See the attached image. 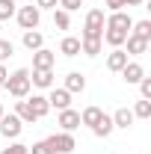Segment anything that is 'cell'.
<instances>
[{
    "label": "cell",
    "mask_w": 151,
    "mask_h": 154,
    "mask_svg": "<svg viewBox=\"0 0 151 154\" xmlns=\"http://www.w3.org/2000/svg\"><path fill=\"white\" fill-rule=\"evenodd\" d=\"M30 68H18V71H12V74L6 77V83H3V89L9 92L12 98H27L30 95Z\"/></svg>",
    "instance_id": "obj_1"
},
{
    "label": "cell",
    "mask_w": 151,
    "mask_h": 154,
    "mask_svg": "<svg viewBox=\"0 0 151 154\" xmlns=\"http://www.w3.org/2000/svg\"><path fill=\"white\" fill-rule=\"evenodd\" d=\"M104 24H107V18H104V9H92V12L86 15L83 36H80V38H101V36H104Z\"/></svg>",
    "instance_id": "obj_2"
},
{
    "label": "cell",
    "mask_w": 151,
    "mask_h": 154,
    "mask_svg": "<svg viewBox=\"0 0 151 154\" xmlns=\"http://www.w3.org/2000/svg\"><path fill=\"white\" fill-rule=\"evenodd\" d=\"M15 18H18L21 30H39V21H42V9H39V6H21L18 12H15Z\"/></svg>",
    "instance_id": "obj_3"
},
{
    "label": "cell",
    "mask_w": 151,
    "mask_h": 154,
    "mask_svg": "<svg viewBox=\"0 0 151 154\" xmlns=\"http://www.w3.org/2000/svg\"><path fill=\"white\" fill-rule=\"evenodd\" d=\"M48 145H51V151H54V154H71V151L77 148L74 136L68 134V131H62V134H54V136H48Z\"/></svg>",
    "instance_id": "obj_4"
},
{
    "label": "cell",
    "mask_w": 151,
    "mask_h": 154,
    "mask_svg": "<svg viewBox=\"0 0 151 154\" xmlns=\"http://www.w3.org/2000/svg\"><path fill=\"white\" fill-rule=\"evenodd\" d=\"M21 131H24V122H21L15 113H12V116H6V113L0 116V134L6 136V139H18Z\"/></svg>",
    "instance_id": "obj_5"
},
{
    "label": "cell",
    "mask_w": 151,
    "mask_h": 154,
    "mask_svg": "<svg viewBox=\"0 0 151 154\" xmlns=\"http://www.w3.org/2000/svg\"><path fill=\"white\" fill-rule=\"evenodd\" d=\"M133 27V18L122 9V12H110V18H107V24H104V30H122V33H131Z\"/></svg>",
    "instance_id": "obj_6"
},
{
    "label": "cell",
    "mask_w": 151,
    "mask_h": 154,
    "mask_svg": "<svg viewBox=\"0 0 151 154\" xmlns=\"http://www.w3.org/2000/svg\"><path fill=\"white\" fill-rule=\"evenodd\" d=\"M30 83L39 89H51L54 86V68H33L30 71Z\"/></svg>",
    "instance_id": "obj_7"
},
{
    "label": "cell",
    "mask_w": 151,
    "mask_h": 154,
    "mask_svg": "<svg viewBox=\"0 0 151 154\" xmlns=\"http://www.w3.org/2000/svg\"><path fill=\"white\" fill-rule=\"evenodd\" d=\"M57 125L62 128V131H68V134H71V131H77V128H80V113H77V110H71V107H68V110H59Z\"/></svg>",
    "instance_id": "obj_8"
},
{
    "label": "cell",
    "mask_w": 151,
    "mask_h": 154,
    "mask_svg": "<svg viewBox=\"0 0 151 154\" xmlns=\"http://www.w3.org/2000/svg\"><path fill=\"white\" fill-rule=\"evenodd\" d=\"M57 65V54L48 51V48H39L33 51V68H54Z\"/></svg>",
    "instance_id": "obj_9"
},
{
    "label": "cell",
    "mask_w": 151,
    "mask_h": 154,
    "mask_svg": "<svg viewBox=\"0 0 151 154\" xmlns=\"http://www.w3.org/2000/svg\"><path fill=\"white\" fill-rule=\"evenodd\" d=\"M48 104H51V107H57V110H68V107H71V92H65V89H57V86H51Z\"/></svg>",
    "instance_id": "obj_10"
},
{
    "label": "cell",
    "mask_w": 151,
    "mask_h": 154,
    "mask_svg": "<svg viewBox=\"0 0 151 154\" xmlns=\"http://www.w3.org/2000/svg\"><path fill=\"white\" fill-rule=\"evenodd\" d=\"M128 62H131V59H128V54H125L122 48H113V51L107 54V68H110V71H122Z\"/></svg>",
    "instance_id": "obj_11"
},
{
    "label": "cell",
    "mask_w": 151,
    "mask_h": 154,
    "mask_svg": "<svg viewBox=\"0 0 151 154\" xmlns=\"http://www.w3.org/2000/svg\"><path fill=\"white\" fill-rule=\"evenodd\" d=\"M119 74L125 77V83H139V80L145 77V68H142L139 62H128V65H125Z\"/></svg>",
    "instance_id": "obj_12"
},
{
    "label": "cell",
    "mask_w": 151,
    "mask_h": 154,
    "mask_svg": "<svg viewBox=\"0 0 151 154\" xmlns=\"http://www.w3.org/2000/svg\"><path fill=\"white\" fill-rule=\"evenodd\" d=\"M62 89H65V92H71V95H74V92H83V89H86V77L80 74V71L65 74V86H62Z\"/></svg>",
    "instance_id": "obj_13"
},
{
    "label": "cell",
    "mask_w": 151,
    "mask_h": 154,
    "mask_svg": "<svg viewBox=\"0 0 151 154\" xmlns=\"http://www.w3.org/2000/svg\"><path fill=\"white\" fill-rule=\"evenodd\" d=\"M24 48L27 51H39V48H45V36L39 33V30H24Z\"/></svg>",
    "instance_id": "obj_14"
},
{
    "label": "cell",
    "mask_w": 151,
    "mask_h": 154,
    "mask_svg": "<svg viewBox=\"0 0 151 154\" xmlns=\"http://www.w3.org/2000/svg\"><path fill=\"white\" fill-rule=\"evenodd\" d=\"M15 116H18V119L24 122V125H33V122H36V113L30 110L27 98H18V101H15Z\"/></svg>",
    "instance_id": "obj_15"
},
{
    "label": "cell",
    "mask_w": 151,
    "mask_h": 154,
    "mask_svg": "<svg viewBox=\"0 0 151 154\" xmlns=\"http://www.w3.org/2000/svg\"><path fill=\"white\" fill-rule=\"evenodd\" d=\"M110 119H113V128H122V131H128V128L133 125V113L128 110V107H122V110H116V113L110 116Z\"/></svg>",
    "instance_id": "obj_16"
},
{
    "label": "cell",
    "mask_w": 151,
    "mask_h": 154,
    "mask_svg": "<svg viewBox=\"0 0 151 154\" xmlns=\"http://www.w3.org/2000/svg\"><path fill=\"white\" fill-rule=\"evenodd\" d=\"M113 131H116V128H113V119H110L107 113L98 119V125H92V134H95V136H101V139H107Z\"/></svg>",
    "instance_id": "obj_17"
},
{
    "label": "cell",
    "mask_w": 151,
    "mask_h": 154,
    "mask_svg": "<svg viewBox=\"0 0 151 154\" xmlns=\"http://www.w3.org/2000/svg\"><path fill=\"white\" fill-rule=\"evenodd\" d=\"M59 54H62V57H77V54H80V38L77 36H65L59 42Z\"/></svg>",
    "instance_id": "obj_18"
},
{
    "label": "cell",
    "mask_w": 151,
    "mask_h": 154,
    "mask_svg": "<svg viewBox=\"0 0 151 154\" xmlns=\"http://www.w3.org/2000/svg\"><path fill=\"white\" fill-rule=\"evenodd\" d=\"M131 36L142 38V42H151V21H148V18H142V21H133V27H131Z\"/></svg>",
    "instance_id": "obj_19"
},
{
    "label": "cell",
    "mask_w": 151,
    "mask_h": 154,
    "mask_svg": "<svg viewBox=\"0 0 151 154\" xmlns=\"http://www.w3.org/2000/svg\"><path fill=\"white\" fill-rule=\"evenodd\" d=\"M125 45H128V57H139V54H145L148 51V42H142V38H136V36H128L125 38Z\"/></svg>",
    "instance_id": "obj_20"
},
{
    "label": "cell",
    "mask_w": 151,
    "mask_h": 154,
    "mask_svg": "<svg viewBox=\"0 0 151 154\" xmlns=\"http://www.w3.org/2000/svg\"><path fill=\"white\" fill-rule=\"evenodd\" d=\"M128 36H131V33H122V30H104V36H101V42H107L110 48H122Z\"/></svg>",
    "instance_id": "obj_21"
},
{
    "label": "cell",
    "mask_w": 151,
    "mask_h": 154,
    "mask_svg": "<svg viewBox=\"0 0 151 154\" xmlns=\"http://www.w3.org/2000/svg\"><path fill=\"white\" fill-rule=\"evenodd\" d=\"M27 104H30V110L36 113V119L48 116V110H51V104H48V98H45V95H33L30 101H27Z\"/></svg>",
    "instance_id": "obj_22"
},
{
    "label": "cell",
    "mask_w": 151,
    "mask_h": 154,
    "mask_svg": "<svg viewBox=\"0 0 151 154\" xmlns=\"http://www.w3.org/2000/svg\"><path fill=\"white\" fill-rule=\"evenodd\" d=\"M101 48H104L101 38H80V54H86V57H98Z\"/></svg>",
    "instance_id": "obj_23"
},
{
    "label": "cell",
    "mask_w": 151,
    "mask_h": 154,
    "mask_svg": "<svg viewBox=\"0 0 151 154\" xmlns=\"http://www.w3.org/2000/svg\"><path fill=\"white\" fill-rule=\"evenodd\" d=\"M101 116H104L101 107H86V110L80 113V125H89V128H92V125H98V119H101Z\"/></svg>",
    "instance_id": "obj_24"
},
{
    "label": "cell",
    "mask_w": 151,
    "mask_h": 154,
    "mask_svg": "<svg viewBox=\"0 0 151 154\" xmlns=\"http://www.w3.org/2000/svg\"><path fill=\"white\" fill-rule=\"evenodd\" d=\"M54 27H57V30H68V27H71V15H68L65 9H54Z\"/></svg>",
    "instance_id": "obj_25"
},
{
    "label": "cell",
    "mask_w": 151,
    "mask_h": 154,
    "mask_svg": "<svg viewBox=\"0 0 151 154\" xmlns=\"http://www.w3.org/2000/svg\"><path fill=\"white\" fill-rule=\"evenodd\" d=\"M131 113H133V119H151V101L139 98V101H136V107H133Z\"/></svg>",
    "instance_id": "obj_26"
},
{
    "label": "cell",
    "mask_w": 151,
    "mask_h": 154,
    "mask_svg": "<svg viewBox=\"0 0 151 154\" xmlns=\"http://www.w3.org/2000/svg\"><path fill=\"white\" fill-rule=\"evenodd\" d=\"M15 12H18L15 0H0V21H9V18H15Z\"/></svg>",
    "instance_id": "obj_27"
},
{
    "label": "cell",
    "mask_w": 151,
    "mask_h": 154,
    "mask_svg": "<svg viewBox=\"0 0 151 154\" xmlns=\"http://www.w3.org/2000/svg\"><path fill=\"white\" fill-rule=\"evenodd\" d=\"M12 54H15V45H12L9 38H0V62H3V59H9Z\"/></svg>",
    "instance_id": "obj_28"
},
{
    "label": "cell",
    "mask_w": 151,
    "mask_h": 154,
    "mask_svg": "<svg viewBox=\"0 0 151 154\" xmlns=\"http://www.w3.org/2000/svg\"><path fill=\"white\" fill-rule=\"evenodd\" d=\"M0 154H30V145H24V142H12L9 148H3Z\"/></svg>",
    "instance_id": "obj_29"
},
{
    "label": "cell",
    "mask_w": 151,
    "mask_h": 154,
    "mask_svg": "<svg viewBox=\"0 0 151 154\" xmlns=\"http://www.w3.org/2000/svg\"><path fill=\"white\" fill-rule=\"evenodd\" d=\"M139 95L145 98V101H151V77H142L139 80Z\"/></svg>",
    "instance_id": "obj_30"
},
{
    "label": "cell",
    "mask_w": 151,
    "mask_h": 154,
    "mask_svg": "<svg viewBox=\"0 0 151 154\" xmlns=\"http://www.w3.org/2000/svg\"><path fill=\"white\" fill-rule=\"evenodd\" d=\"M30 151H33V154H54V151H51V145H48V139L33 142V145H30Z\"/></svg>",
    "instance_id": "obj_31"
},
{
    "label": "cell",
    "mask_w": 151,
    "mask_h": 154,
    "mask_svg": "<svg viewBox=\"0 0 151 154\" xmlns=\"http://www.w3.org/2000/svg\"><path fill=\"white\" fill-rule=\"evenodd\" d=\"M80 3H83V0H59V9H65V12H74V9H80Z\"/></svg>",
    "instance_id": "obj_32"
},
{
    "label": "cell",
    "mask_w": 151,
    "mask_h": 154,
    "mask_svg": "<svg viewBox=\"0 0 151 154\" xmlns=\"http://www.w3.org/2000/svg\"><path fill=\"white\" fill-rule=\"evenodd\" d=\"M107 9L110 12H122L125 9V0H107Z\"/></svg>",
    "instance_id": "obj_33"
},
{
    "label": "cell",
    "mask_w": 151,
    "mask_h": 154,
    "mask_svg": "<svg viewBox=\"0 0 151 154\" xmlns=\"http://www.w3.org/2000/svg\"><path fill=\"white\" fill-rule=\"evenodd\" d=\"M36 6H39V9H57L59 0H36Z\"/></svg>",
    "instance_id": "obj_34"
},
{
    "label": "cell",
    "mask_w": 151,
    "mask_h": 154,
    "mask_svg": "<svg viewBox=\"0 0 151 154\" xmlns=\"http://www.w3.org/2000/svg\"><path fill=\"white\" fill-rule=\"evenodd\" d=\"M6 77H9V71H6V65H3V62H0V86H3V83H6Z\"/></svg>",
    "instance_id": "obj_35"
},
{
    "label": "cell",
    "mask_w": 151,
    "mask_h": 154,
    "mask_svg": "<svg viewBox=\"0 0 151 154\" xmlns=\"http://www.w3.org/2000/svg\"><path fill=\"white\" fill-rule=\"evenodd\" d=\"M125 6H142V0H125Z\"/></svg>",
    "instance_id": "obj_36"
},
{
    "label": "cell",
    "mask_w": 151,
    "mask_h": 154,
    "mask_svg": "<svg viewBox=\"0 0 151 154\" xmlns=\"http://www.w3.org/2000/svg\"><path fill=\"white\" fill-rule=\"evenodd\" d=\"M0 116H3V107H0Z\"/></svg>",
    "instance_id": "obj_37"
}]
</instances>
